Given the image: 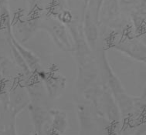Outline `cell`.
Instances as JSON below:
<instances>
[{
  "instance_id": "cell-1",
  "label": "cell",
  "mask_w": 146,
  "mask_h": 135,
  "mask_svg": "<svg viewBox=\"0 0 146 135\" xmlns=\"http://www.w3.org/2000/svg\"><path fill=\"white\" fill-rule=\"evenodd\" d=\"M43 29L49 32L54 42L63 50H71L68 33L62 22L55 19L48 20L43 26Z\"/></svg>"
},
{
  "instance_id": "cell-2",
  "label": "cell",
  "mask_w": 146,
  "mask_h": 135,
  "mask_svg": "<svg viewBox=\"0 0 146 135\" xmlns=\"http://www.w3.org/2000/svg\"><path fill=\"white\" fill-rule=\"evenodd\" d=\"M84 33L86 37L87 43L92 50L95 49L97 40L98 37V30L95 22L90 16V12L88 11L84 22Z\"/></svg>"
},
{
  "instance_id": "cell-3",
  "label": "cell",
  "mask_w": 146,
  "mask_h": 135,
  "mask_svg": "<svg viewBox=\"0 0 146 135\" xmlns=\"http://www.w3.org/2000/svg\"><path fill=\"white\" fill-rule=\"evenodd\" d=\"M117 50L122 52L128 56L138 61L145 60V48L140 42H131L121 44L117 47Z\"/></svg>"
},
{
  "instance_id": "cell-4",
  "label": "cell",
  "mask_w": 146,
  "mask_h": 135,
  "mask_svg": "<svg viewBox=\"0 0 146 135\" xmlns=\"http://www.w3.org/2000/svg\"><path fill=\"white\" fill-rule=\"evenodd\" d=\"M10 42L16 47L18 52L20 53V55L24 59V60L26 61V63L29 67V69H37V67H39V66H40V62H39V60H38L37 57H36L34 54H33L32 52H30L27 49H25L23 46L20 45L19 42L15 38L13 37L12 34L10 35Z\"/></svg>"
},
{
  "instance_id": "cell-5",
  "label": "cell",
  "mask_w": 146,
  "mask_h": 135,
  "mask_svg": "<svg viewBox=\"0 0 146 135\" xmlns=\"http://www.w3.org/2000/svg\"><path fill=\"white\" fill-rule=\"evenodd\" d=\"M29 112L36 130L38 133H40L47 117L46 113L41 107L36 104H31L29 106Z\"/></svg>"
},
{
  "instance_id": "cell-6",
  "label": "cell",
  "mask_w": 146,
  "mask_h": 135,
  "mask_svg": "<svg viewBox=\"0 0 146 135\" xmlns=\"http://www.w3.org/2000/svg\"><path fill=\"white\" fill-rule=\"evenodd\" d=\"M44 79L48 92L51 96H55L60 89L65 87V79L60 75H50V73H48L46 74Z\"/></svg>"
},
{
  "instance_id": "cell-7",
  "label": "cell",
  "mask_w": 146,
  "mask_h": 135,
  "mask_svg": "<svg viewBox=\"0 0 146 135\" xmlns=\"http://www.w3.org/2000/svg\"><path fill=\"white\" fill-rule=\"evenodd\" d=\"M52 128L58 134H63L68 126L67 116L61 111H52Z\"/></svg>"
},
{
  "instance_id": "cell-8",
  "label": "cell",
  "mask_w": 146,
  "mask_h": 135,
  "mask_svg": "<svg viewBox=\"0 0 146 135\" xmlns=\"http://www.w3.org/2000/svg\"><path fill=\"white\" fill-rule=\"evenodd\" d=\"M120 4L118 0H104L102 4L101 14L103 19L111 20L119 13Z\"/></svg>"
},
{
  "instance_id": "cell-9",
  "label": "cell",
  "mask_w": 146,
  "mask_h": 135,
  "mask_svg": "<svg viewBox=\"0 0 146 135\" xmlns=\"http://www.w3.org/2000/svg\"><path fill=\"white\" fill-rule=\"evenodd\" d=\"M0 16L5 27L9 25V0H0Z\"/></svg>"
},
{
  "instance_id": "cell-10",
  "label": "cell",
  "mask_w": 146,
  "mask_h": 135,
  "mask_svg": "<svg viewBox=\"0 0 146 135\" xmlns=\"http://www.w3.org/2000/svg\"><path fill=\"white\" fill-rule=\"evenodd\" d=\"M10 45H11V49H12V51H13V55H14L13 56H14V58H15V60H16V64L20 66V68H21V69H23L26 73H29V72H30V69H29V67L28 66L27 63H26V61L24 60V59L22 57V56L20 55V53L18 52V50H16V47H15V46H14L11 42H10Z\"/></svg>"
},
{
  "instance_id": "cell-11",
  "label": "cell",
  "mask_w": 146,
  "mask_h": 135,
  "mask_svg": "<svg viewBox=\"0 0 146 135\" xmlns=\"http://www.w3.org/2000/svg\"><path fill=\"white\" fill-rule=\"evenodd\" d=\"M119 1L120 6H130V5H133L134 3H136L137 0H118Z\"/></svg>"
},
{
  "instance_id": "cell-12",
  "label": "cell",
  "mask_w": 146,
  "mask_h": 135,
  "mask_svg": "<svg viewBox=\"0 0 146 135\" xmlns=\"http://www.w3.org/2000/svg\"><path fill=\"white\" fill-rule=\"evenodd\" d=\"M30 1V3H32V4H35V3H36L39 1V0H29Z\"/></svg>"
}]
</instances>
